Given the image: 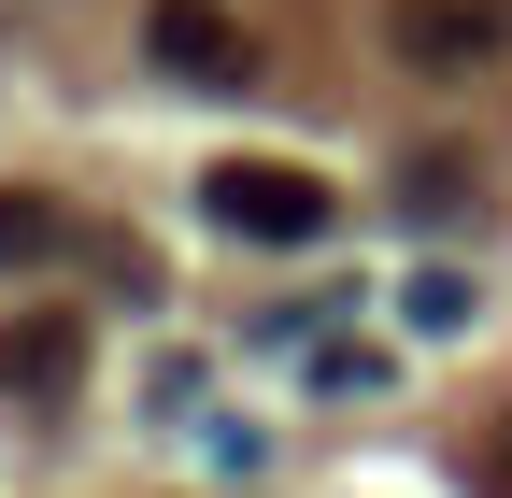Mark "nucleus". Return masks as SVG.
<instances>
[{
	"instance_id": "obj_7",
	"label": "nucleus",
	"mask_w": 512,
	"mask_h": 498,
	"mask_svg": "<svg viewBox=\"0 0 512 498\" xmlns=\"http://www.w3.org/2000/svg\"><path fill=\"white\" fill-rule=\"evenodd\" d=\"M313 385H328V399H384V385H399V370H384L370 342H328V356H313Z\"/></svg>"
},
{
	"instance_id": "obj_5",
	"label": "nucleus",
	"mask_w": 512,
	"mask_h": 498,
	"mask_svg": "<svg viewBox=\"0 0 512 498\" xmlns=\"http://www.w3.org/2000/svg\"><path fill=\"white\" fill-rule=\"evenodd\" d=\"M57 242H72V214H57V200H15V185H0V271L57 257Z\"/></svg>"
},
{
	"instance_id": "obj_8",
	"label": "nucleus",
	"mask_w": 512,
	"mask_h": 498,
	"mask_svg": "<svg viewBox=\"0 0 512 498\" xmlns=\"http://www.w3.org/2000/svg\"><path fill=\"white\" fill-rule=\"evenodd\" d=\"M470 484H484V498H512V427H498L484 456H470Z\"/></svg>"
},
{
	"instance_id": "obj_1",
	"label": "nucleus",
	"mask_w": 512,
	"mask_h": 498,
	"mask_svg": "<svg viewBox=\"0 0 512 498\" xmlns=\"http://www.w3.org/2000/svg\"><path fill=\"white\" fill-rule=\"evenodd\" d=\"M200 214L228 228V242H328V171H299V157H228V171H200Z\"/></svg>"
},
{
	"instance_id": "obj_4",
	"label": "nucleus",
	"mask_w": 512,
	"mask_h": 498,
	"mask_svg": "<svg viewBox=\"0 0 512 498\" xmlns=\"http://www.w3.org/2000/svg\"><path fill=\"white\" fill-rule=\"evenodd\" d=\"M0 385H15V399H72L86 385V328L72 314H15V328H0Z\"/></svg>"
},
{
	"instance_id": "obj_3",
	"label": "nucleus",
	"mask_w": 512,
	"mask_h": 498,
	"mask_svg": "<svg viewBox=\"0 0 512 498\" xmlns=\"http://www.w3.org/2000/svg\"><path fill=\"white\" fill-rule=\"evenodd\" d=\"M143 43H157V72H171V86H256V43H242L228 0H157Z\"/></svg>"
},
{
	"instance_id": "obj_2",
	"label": "nucleus",
	"mask_w": 512,
	"mask_h": 498,
	"mask_svg": "<svg viewBox=\"0 0 512 498\" xmlns=\"http://www.w3.org/2000/svg\"><path fill=\"white\" fill-rule=\"evenodd\" d=\"M498 43H512V0H399L384 15V57L399 72H484Z\"/></svg>"
},
{
	"instance_id": "obj_6",
	"label": "nucleus",
	"mask_w": 512,
	"mask_h": 498,
	"mask_svg": "<svg viewBox=\"0 0 512 498\" xmlns=\"http://www.w3.org/2000/svg\"><path fill=\"white\" fill-rule=\"evenodd\" d=\"M399 314H413V328H470V314H484V285H470V271H413V285H399Z\"/></svg>"
}]
</instances>
